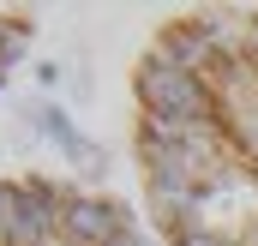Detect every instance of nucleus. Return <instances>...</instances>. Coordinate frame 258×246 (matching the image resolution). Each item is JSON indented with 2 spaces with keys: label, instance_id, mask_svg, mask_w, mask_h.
<instances>
[{
  "label": "nucleus",
  "instance_id": "nucleus-1",
  "mask_svg": "<svg viewBox=\"0 0 258 246\" xmlns=\"http://www.w3.org/2000/svg\"><path fill=\"white\" fill-rule=\"evenodd\" d=\"M132 102L162 246H258V6L168 18L138 54Z\"/></svg>",
  "mask_w": 258,
  "mask_h": 246
},
{
  "label": "nucleus",
  "instance_id": "nucleus-2",
  "mask_svg": "<svg viewBox=\"0 0 258 246\" xmlns=\"http://www.w3.org/2000/svg\"><path fill=\"white\" fill-rule=\"evenodd\" d=\"M0 246H150L120 198L48 174L0 180Z\"/></svg>",
  "mask_w": 258,
  "mask_h": 246
},
{
  "label": "nucleus",
  "instance_id": "nucleus-3",
  "mask_svg": "<svg viewBox=\"0 0 258 246\" xmlns=\"http://www.w3.org/2000/svg\"><path fill=\"white\" fill-rule=\"evenodd\" d=\"M30 36H36V24H30L24 12H0V84H6V72H12V66L24 60Z\"/></svg>",
  "mask_w": 258,
  "mask_h": 246
},
{
  "label": "nucleus",
  "instance_id": "nucleus-4",
  "mask_svg": "<svg viewBox=\"0 0 258 246\" xmlns=\"http://www.w3.org/2000/svg\"><path fill=\"white\" fill-rule=\"evenodd\" d=\"M42 126H48V138L60 144V150H66V156H72V162H78V168H102V150H96L90 138H78L66 114H54V108H48V114H42Z\"/></svg>",
  "mask_w": 258,
  "mask_h": 246
}]
</instances>
